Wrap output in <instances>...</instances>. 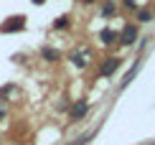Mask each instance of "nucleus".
Listing matches in <instances>:
<instances>
[{"label": "nucleus", "mask_w": 155, "mask_h": 145, "mask_svg": "<svg viewBox=\"0 0 155 145\" xmlns=\"http://www.w3.org/2000/svg\"><path fill=\"white\" fill-rule=\"evenodd\" d=\"M69 61H71L76 69H87L89 61H92V54H89V49H74L71 54H69Z\"/></svg>", "instance_id": "1"}, {"label": "nucleus", "mask_w": 155, "mask_h": 145, "mask_svg": "<svg viewBox=\"0 0 155 145\" xmlns=\"http://www.w3.org/2000/svg\"><path fill=\"white\" fill-rule=\"evenodd\" d=\"M137 33H140L137 25H135V23H127L125 28H122V33H120V43H122V46H132L135 41H137Z\"/></svg>", "instance_id": "2"}, {"label": "nucleus", "mask_w": 155, "mask_h": 145, "mask_svg": "<svg viewBox=\"0 0 155 145\" xmlns=\"http://www.w3.org/2000/svg\"><path fill=\"white\" fill-rule=\"evenodd\" d=\"M120 64H122L120 56H109V59H104V64L99 66V74H102V76H112L114 71L120 69Z\"/></svg>", "instance_id": "3"}, {"label": "nucleus", "mask_w": 155, "mask_h": 145, "mask_svg": "<svg viewBox=\"0 0 155 145\" xmlns=\"http://www.w3.org/2000/svg\"><path fill=\"white\" fill-rule=\"evenodd\" d=\"M87 112H89V104L84 102V99H79L76 104H71V107H69V115H71V120H84V117H87Z\"/></svg>", "instance_id": "4"}, {"label": "nucleus", "mask_w": 155, "mask_h": 145, "mask_svg": "<svg viewBox=\"0 0 155 145\" xmlns=\"http://www.w3.org/2000/svg\"><path fill=\"white\" fill-rule=\"evenodd\" d=\"M23 28H25V18L23 15H15V18H10V23L0 25V31H5V33H10V31H23Z\"/></svg>", "instance_id": "5"}, {"label": "nucleus", "mask_w": 155, "mask_h": 145, "mask_svg": "<svg viewBox=\"0 0 155 145\" xmlns=\"http://www.w3.org/2000/svg\"><path fill=\"white\" fill-rule=\"evenodd\" d=\"M41 56H43V61H48V64H54V61H59V59H61V54L56 49H51V46H43Z\"/></svg>", "instance_id": "6"}, {"label": "nucleus", "mask_w": 155, "mask_h": 145, "mask_svg": "<svg viewBox=\"0 0 155 145\" xmlns=\"http://www.w3.org/2000/svg\"><path fill=\"white\" fill-rule=\"evenodd\" d=\"M99 38H102V43H114V41H120V36L117 33H114V31L112 28H104V31H102V33H99Z\"/></svg>", "instance_id": "7"}, {"label": "nucleus", "mask_w": 155, "mask_h": 145, "mask_svg": "<svg viewBox=\"0 0 155 145\" xmlns=\"http://www.w3.org/2000/svg\"><path fill=\"white\" fill-rule=\"evenodd\" d=\"M114 10H117V5H114L112 0H107V3L102 5V15H104V18H109V15H114Z\"/></svg>", "instance_id": "8"}, {"label": "nucleus", "mask_w": 155, "mask_h": 145, "mask_svg": "<svg viewBox=\"0 0 155 145\" xmlns=\"http://www.w3.org/2000/svg\"><path fill=\"white\" fill-rule=\"evenodd\" d=\"M150 21H153V13L145 10V8H140L137 10V23H150Z\"/></svg>", "instance_id": "9"}, {"label": "nucleus", "mask_w": 155, "mask_h": 145, "mask_svg": "<svg viewBox=\"0 0 155 145\" xmlns=\"http://www.w3.org/2000/svg\"><path fill=\"white\" fill-rule=\"evenodd\" d=\"M54 28H59V31H66V28H69V18H66V15L56 18V21H54Z\"/></svg>", "instance_id": "10"}, {"label": "nucleus", "mask_w": 155, "mask_h": 145, "mask_svg": "<svg viewBox=\"0 0 155 145\" xmlns=\"http://www.w3.org/2000/svg\"><path fill=\"white\" fill-rule=\"evenodd\" d=\"M125 3V8H130V10H137V0H122Z\"/></svg>", "instance_id": "11"}, {"label": "nucleus", "mask_w": 155, "mask_h": 145, "mask_svg": "<svg viewBox=\"0 0 155 145\" xmlns=\"http://www.w3.org/2000/svg\"><path fill=\"white\" fill-rule=\"evenodd\" d=\"M3 120H5V110L0 107V122H3Z\"/></svg>", "instance_id": "12"}, {"label": "nucleus", "mask_w": 155, "mask_h": 145, "mask_svg": "<svg viewBox=\"0 0 155 145\" xmlns=\"http://www.w3.org/2000/svg\"><path fill=\"white\" fill-rule=\"evenodd\" d=\"M81 3H87V5H92V3H97V0H81Z\"/></svg>", "instance_id": "13"}, {"label": "nucleus", "mask_w": 155, "mask_h": 145, "mask_svg": "<svg viewBox=\"0 0 155 145\" xmlns=\"http://www.w3.org/2000/svg\"><path fill=\"white\" fill-rule=\"evenodd\" d=\"M33 3H36V5H43V3H46V0H33Z\"/></svg>", "instance_id": "14"}]
</instances>
